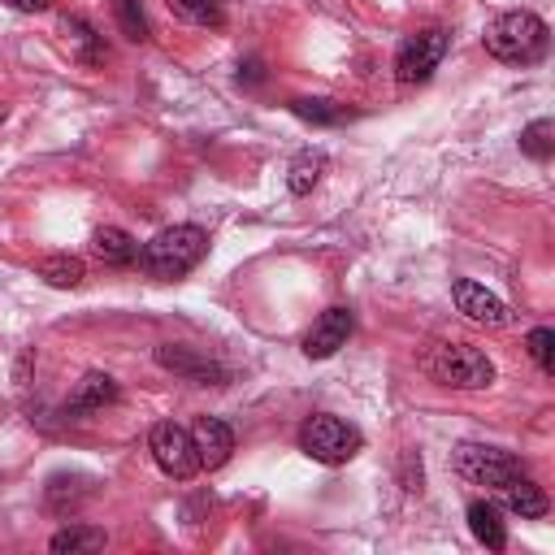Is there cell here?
<instances>
[{
    "label": "cell",
    "mask_w": 555,
    "mask_h": 555,
    "mask_svg": "<svg viewBox=\"0 0 555 555\" xmlns=\"http://www.w3.org/2000/svg\"><path fill=\"white\" fill-rule=\"evenodd\" d=\"M503 490V503L520 516V520H542L546 512H551V499H546V490L538 486V481H529L525 473L520 477H512L507 486H499Z\"/></svg>",
    "instance_id": "cell-14"
},
{
    "label": "cell",
    "mask_w": 555,
    "mask_h": 555,
    "mask_svg": "<svg viewBox=\"0 0 555 555\" xmlns=\"http://www.w3.org/2000/svg\"><path fill=\"white\" fill-rule=\"evenodd\" d=\"M347 338H351V312H347V308H325V312L312 321V330L304 334V356H308V360H325V356H334Z\"/></svg>",
    "instance_id": "cell-10"
},
{
    "label": "cell",
    "mask_w": 555,
    "mask_h": 555,
    "mask_svg": "<svg viewBox=\"0 0 555 555\" xmlns=\"http://www.w3.org/2000/svg\"><path fill=\"white\" fill-rule=\"evenodd\" d=\"M156 364H165L169 373H178V377H186L195 386H225L230 382V373L217 360H208V356H199L191 347H178V343H160L156 347Z\"/></svg>",
    "instance_id": "cell-8"
},
{
    "label": "cell",
    "mask_w": 555,
    "mask_h": 555,
    "mask_svg": "<svg viewBox=\"0 0 555 555\" xmlns=\"http://www.w3.org/2000/svg\"><path fill=\"white\" fill-rule=\"evenodd\" d=\"M165 9L182 22H191V26H208V30L225 26V4L221 0H165Z\"/></svg>",
    "instance_id": "cell-19"
},
{
    "label": "cell",
    "mask_w": 555,
    "mask_h": 555,
    "mask_svg": "<svg viewBox=\"0 0 555 555\" xmlns=\"http://www.w3.org/2000/svg\"><path fill=\"white\" fill-rule=\"evenodd\" d=\"M520 152L533 156V160H551V152H555V121H551V117L529 121V126L520 130Z\"/></svg>",
    "instance_id": "cell-22"
},
{
    "label": "cell",
    "mask_w": 555,
    "mask_h": 555,
    "mask_svg": "<svg viewBox=\"0 0 555 555\" xmlns=\"http://www.w3.org/2000/svg\"><path fill=\"white\" fill-rule=\"evenodd\" d=\"M291 113L312 121V126H338L347 117V108L338 100H325V95H299V100H291Z\"/></svg>",
    "instance_id": "cell-21"
},
{
    "label": "cell",
    "mask_w": 555,
    "mask_h": 555,
    "mask_svg": "<svg viewBox=\"0 0 555 555\" xmlns=\"http://www.w3.org/2000/svg\"><path fill=\"white\" fill-rule=\"evenodd\" d=\"M113 13H117V26H121L126 39H134V43L147 39V17H143L139 0H113Z\"/></svg>",
    "instance_id": "cell-23"
},
{
    "label": "cell",
    "mask_w": 555,
    "mask_h": 555,
    "mask_svg": "<svg viewBox=\"0 0 555 555\" xmlns=\"http://www.w3.org/2000/svg\"><path fill=\"white\" fill-rule=\"evenodd\" d=\"M299 447H304L317 464H347V460L364 447V438H360V429L347 425L343 416L317 412V416H308V421L299 425Z\"/></svg>",
    "instance_id": "cell-4"
},
{
    "label": "cell",
    "mask_w": 555,
    "mask_h": 555,
    "mask_svg": "<svg viewBox=\"0 0 555 555\" xmlns=\"http://www.w3.org/2000/svg\"><path fill=\"white\" fill-rule=\"evenodd\" d=\"M104 542H108V533L100 529V525H65V529H56L52 533V551L56 555H91V551H104Z\"/></svg>",
    "instance_id": "cell-17"
},
{
    "label": "cell",
    "mask_w": 555,
    "mask_h": 555,
    "mask_svg": "<svg viewBox=\"0 0 555 555\" xmlns=\"http://www.w3.org/2000/svg\"><path fill=\"white\" fill-rule=\"evenodd\" d=\"M238 78H247V82H260V78H264V69H260V61H247Z\"/></svg>",
    "instance_id": "cell-26"
},
{
    "label": "cell",
    "mask_w": 555,
    "mask_h": 555,
    "mask_svg": "<svg viewBox=\"0 0 555 555\" xmlns=\"http://www.w3.org/2000/svg\"><path fill=\"white\" fill-rule=\"evenodd\" d=\"M429 377L451 386V390H486L494 382V364L481 347L473 343H438L425 360Z\"/></svg>",
    "instance_id": "cell-3"
},
{
    "label": "cell",
    "mask_w": 555,
    "mask_h": 555,
    "mask_svg": "<svg viewBox=\"0 0 555 555\" xmlns=\"http://www.w3.org/2000/svg\"><path fill=\"white\" fill-rule=\"evenodd\" d=\"M61 35H65L74 61H82V65H104V61H108L104 35H100L87 17H78V13H74V17H61Z\"/></svg>",
    "instance_id": "cell-12"
},
{
    "label": "cell",
    "mask_w": 555,
    "mask_h": 555,
    "mask_svg": "<svg viewBox=\"0 0 555 555\" xmlns=\"http://www.w3.org/2000/svg\"><path fill=\"white\" fill-rule=\"evenodd\" d=\"M321 173H325V152H299L295 160H291V169H286V186L295 191V195H308L317 182H321Z\"/></svg>",
    "instance_id": "cell-20"
},
{
    "label": "cell",
    "mask_w": 555,
    "mask_h": 555,
    "mask_svg": "<svg viewBox=\"0 0 555 555\" xmlns=\"http://www.w3.org/2000/svg\"><path fill=\"white\" fill-rule=\"evenodd\" d=\"M9 9H17V13H43V9H52V0H9Z\"/></svg>",
    "instance_id": "cell-25"
},
{
    "label": "cell",
    "mask_w": 555,
    "mask_h": 555,
    "mask_svg": "<svg viewBox=\"0 0 555 555\" xmlns=\"http://www.w3.org/2000/svg\"><path fill=\"white\" fill-rule=\"evenodd\" d=\"M481 39H486V52H490V56L512 61V65L542 61V56H546V43H551L546 22H542L538 13H525V9H516V13H499V17L486 26Z\"/></svg>",
    "instance_id": "cell-2"
},
{
    "label": "cell",
    "mask_w": 555,
    "mask_h": 555,
    "mask_svg": "<svg viewBox=\"0 0 555 555\" xmlns=\"http://www.w3.org/2000/svg\"><path fill=\"white\" fill-rule=\"evenodd\" d=\"M451 299H455V308L468 317V321H477V325H486V330H499V325H507V304L499 299V295H490L486 286H477L473 278H455L451 282Z\"/></svg>",
    "instance_id": "cell-9"
},
{
    "label": "cell",
    "mask_w": 555,
    "mask_h": 555,
    "mask_svg": "<svg viewBox=\"0 0 555 555\" xmlns=\"http://www.w3.org/2000/svg\"><path fill=\"white\" fill-rule=\"evenodd\" d=\"M447 43H451V35L438 30V26L408 35V39L399 43V52H395V78H399L403 87L425 82V78L438 69V61L447 56Z\"/></svg>",
    "instance_id": "cell-6"
},
{
    "label": "cell",
    "mask_w": 555,
    "mask_h": 555,
    "mask_svg": "<svg viewBox=\"0 0 555 555\" xmlns=\"http://www.w3.org/2000/svg\"><path fill=\"white\" fill-rule=\"evenodd\" d=\"M191 447H195L199 468H221L230 460V451H234V429L221 416H199L191 425Z\"/></svg>",
    "instance_id": "cell-11"
},
{
    "label": "cell",
    "mask_w": 555,
    "mask_h": 555,
    "mask_svg": "<svg viewBox=\"0 0 555 555\" xmlns=\"http://www.w3.org/2000/svg\"><path fill=\"white\" fill-rule=\"evenodd\" d=\"M455 473L473 486H507L512 477L525 473V464L512 455V451H499V447H481V442H460L455 447Z\"/></svg>",
    "instance_id": "cell-5"
},
{
    "label": "cell",
    "mask_w": 555,
    "mask_h": 555,
    "mask_svg": "<svg viewBox=\"0 0 555 555\" xmlns=\"http://www.w3.org/2000/svg\"><path fill=\"white\" fill-rule=\"evenodd\" d=\"M91 251H95V260H104V264H130V260H139V243H134V234H126L121 225H100V230L91 234Z\"/></svg>",
    "instance_id": "cell-15"
},
{
    "label": "cell",
    "mask_w": 555,
    "mask_h": 555,
    "mask_svg": "<svg viewBox=\"0 0 555 555\" xmlns=\"http://www.w3.org/2000/svg\"><path fill=\"white\" fill-rule=\"evenodd\" d=\"M468 529H473V538H477L481 546H490V551H503V546H507V529H503V520H499V507L486 503V499H473V503H468Z\"/></svg>",
    "instance_id": "cell-16"
},
{
    "label": "cell",
    "mask_w": 555,
    "mask_h": 555,
    "mask_svg": "<svg viewBox=\"0 0 555 555\" xmlns=\"http://www.w3.org/2000/svg\"><path fill=\"white\" fill-rule=\"evenodd\" d=\"M117 399V382L108 373H82V382L74 386L69 403H65V416H87V412H100L104 403Z\"/></svg>",
    "instance_id": "cell-13"
},
{
    "label": "cell",
    "mask_w": 555,
    "mask_h": 555,
    "mask_svg": "<svg viewBox=\"0 0 555 555\" xmlns=\"http://www.w3.org/2000/svg\"><path fill=\"white\" fill-rule=\"evenodd\" d=\"M525 347H529V356H533V364H538L542 373H551V369H555V330H546V325L529 330Z\"/></svg>",
    "instance_id": "cell-24"
},
{
    "label": "cell",
    "mask_w": 555,
    "mask_h": 555,
    "mask_svg": "<svg viewBox=\"0 0 555 555\" xmlns=\"http://www.w3.org/2000/svg\"><path fill=\"white\" fill-rule=\"evenodd\" d=\"M147 447H152V460L160 464V473L186 481L199 473V460H195V447H191V429H182L178 421H156L152 434H147Z\"/></svg>",
    "instance_id": "cell-7"
},
{
    "label": "cell",
    "mask_w": 555,
    "mask_h": 555,
    "mask_svg": "<svg viewBox=\"0 0 555 555\" xmlns=\"http://www.w3.org/2000/svg\"><path fill=\"white\" fill-rule=\"evenodd\" d=\"M204 256H208V234H204L199 225H186V221L160 230V234L139 251L147 278H156V282H178V278H186Z\"/></svg>",
    "instance_id": "cell-1"
},
{
    "label": "cell",
    "mask_w": 555,
    "mask_h": 555,
    "mask_svg": "<svg viewBox=\"0 0 555 555\" xmlns=\"http://www.w3.org/2000/svg\"><path fill=\"white\" fill-rule=\"evenodd\" d=\"M39 278L48 286H56V291H69V286H78L87 278V264L78 256H69V251H56V256H43L39 260Z\"/></svg>",
    "instance_id": "cell-18"
}]
</instances>
